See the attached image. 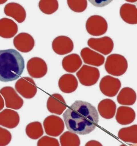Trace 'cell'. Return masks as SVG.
<instances>
[{"label": "cell", "mask_w": 137, "mask_h": 146, "mask_svg": "<svg viewBox=\"0 0 137 146\" xmlns=\"http://www.w3.org/2000/svg\"><path fill=\"white\" fill-rule=\"evenodd\" d=\"M67 128L80 135H86L93 131L99 121L96 108L86 102L75 101L63 114Z\"/></svg>", "instance_id": "cell-1"}, {"label": "cell", "mask_w": 137, "mask_h": 146, "mask_svg": "<svg viewBox=\"0 0 137 146\" xmlns=\"http://www.w3.org/2000/svg\"><path fill=\"white\" fill-rule=\"evenodd\" d=\"M25 68L23 56L14 49L0 50V81H13L21 75Z\"/></svg>", "instance_id": "cell-2"}, {"label": "cell", "mask_w": 137, "mask_h": 146, "mask_svg": "<svg viewBox=\"0 0 137 146\" xmlns=\"http://www.w3.org/2000/svg\"><path fill=\"white\" fill-rule=\"evenodd\" d=\"M128 67L127 60L121 55L113 54L107 57L105 64V69L111 75L121 76L126 73Z\"/></svg>", "instance_id": "cell-3"}, {"label": "cell", "mask_w": 137, "mask_h": 146, "mask_svg": "<svg viewBox=\"0 0 137 146\" xmlns=\"http://www.w3.org/2000/svg\"><path fill=\"white\" fill-rule=\"evenodd\" d=\"M87 32L92 36H99L105 34L108 29V24L104 17L94 15L87 19L86 23Z\"/></svg>", "instance_id": "cell-4"}, {"label": "cell", "mask_w": 137, "mask_h": 146, "mask_svg": "<svg viewBox=\"0 0 137 146\" xmlns=\"http://www.w3.org/2000/svg\"><path fill=\"white\" fill-rule=\"evenodd\" d=\"M76 75L81 84L86 86L96 84L100 78L98 69L86 65H83Z\"/></svg>", "instance_id": "cell-5"}, {"label": "cell", "mask_w": 137, "mask_h": 146, "mask_svg": "<svg viewBox=\"0 0 137 146\" xmlns=\"http://www.w3.org/2000/svg\"><path fill=\"white\" fill-rule=\"evenodd\" d=\"M87 44L91 49L104 55L110 54L114 46L113 40L108 36L100 38H91L88 40Z\"/></svg>", "instance_id": "cell-6"}, {"label": "cell", "mask_w": 137, "mask_h": 146, "mask_svg": "<svg viewBox=\"0 0 137 146\" xmlns=\"http://www.w3.org/2000/svg\"><path fill=\"white\" fill-rule=\"evenodd\" d=\"M121 87V83L117 78L107 75L100 80V91L105 96L113 97L118 93Z\"/></svg>", "instance_id": "cell-7"}, {"label": "cell", "mask_w": 137, "mask_h": 146, "mask_svg": "<svg viewBox=\"0 0 137 146\" xmlns=\"http://www.w3.org/2000/svg\"><path fill=\"white\" fill-rule=\"evenodd\" d=\"M15 88L22 96L27 99L33 98L37 91L34 81L29 77L21 78L16 82Z\"/></svg>", "instance_id": "cell-8"}, {"label": "cell", "mask_w": 137, "mask_h": 146, "mask_svg": "<svg viewBox=\"0 0 137 146\" xmlns=\"http://www.w3.org/2000/svg\"><path fill=\"white\" fill-rule=\"evenodd\" d=\"M45 133L53 137L59 135L63 131L65 125L63 121L59 117L51 115L45 119L44 122Z\"/></svg>", "instance_id": "cell-9"}, {"label": "cell", "mask_w": 137, "mask_h": 146, "mask_svg": "<svg viewBox=\"0 0 137 146\" xmlns=\"http://www.w3.org/2000/svg\"><path fill=\"white\" fill-rule=\"evenodd\" d=\"M27 68L32 77L40 78L44 77L47 72V66L45 61L39 57H33L27 63Z\"/></svg>", "instance_id": "cell-10"}, {"label": "cell", "mask_w": 137, "mask_h": 146, "mask_svg": "<svg viewBox=\"0 0 137 146\" xmlns=\"http://www.w3.org/2000/svg\"><path fill=\"white\" fill-rule=\"evenodd\" d=\"M0 93L4 98L7 108L18 110L23 105V100L12 87H5L0 90Z\"/></svg>", "instance_id": "cell-11"}, {"label": "cell", "mask_w": 137, "mask_h": 146, "mask_svg": "<svg viewBox=\"0 0 137 146\" xmlns=\"http://www.w3.org/2000/svg\"><path fill=\"white\" fill-rule=\"evenodd\" d=\"M74 45L71 39L67 36H57L53 40L52 48L55 53L60 55H63L71 52Z\"/></svg>", "instance_id": "cell-12"}, {"label": "cell", "mask_w": 137, "mask_h": 146, "mask_svg": "<svg viewBox=\"0 0 137 146\" xmlns=\"http://www.w3.org/2000/svg\"><path fill=\"white\" fill-rule=\"evenodd\" d=\"M14 46L17 50L23 53L29 52L35 46L34 39L29 34L21 33L14 39Z\"/></svg>", "instance_id": "cell-13"}, {"label": "cell", "mask_w": 137, "mask_h": 146, "mask_svg": "<svg viewBox=\"0 0 137 146\" xmlns=\"http://www.w3.org/2000/svg\"><path fill=\"white\" fill-rule=\"evenodd\" d=\"M80 55L85 63L91 66H100L105 62L104 56L88 48H83L81 51Z\"/></svg>", "instance_id": "cell-14"}, {"label": "cell", "mask_w": 137, "mask_h": 146, "mask_svg": "<svg viewBox=\"0 0 137 146\" xmlns=\"http://www.w3.org/2000/svg\"><path fill=\"white\" fill-rule=\"evenodd\" d=\"M4 13L7 16L13 18L19 23H23L26 19V13L24 8L16 3H10L6 5Z\"/></svg>", "instance_id": "cell-15"}, {"label": "cell", "mask_w": 137, "mask_h": 146, "mask_svg": "<svg viewBox=\"0 0 137 146\" xmlns=\"http://www.w3.org/2000/svg\"><path fill=\"white\" fill-rule=\"evenodd\" d=\"M19 121V116L14 111L5 109L0 113V125L13 129L17 126Z\"/></svg>", "instance_id": "cell-16"}, {"label": "cell", "mask_w": 137, "mask_h": 146, "mask_svg": "<svg viewBox=\"0 0 137 146\" xmlns=\"http://www.w3.org/2000/svg\"><path fill=\"white\" fill-rule=\"evenodd\" d=\"M47 107L51 113L61 115L66 109L67 105L63 97L59 94H54L48 99Z\"/></svg>", "instance_id": "cell-17"}, {"label": "cell", "mask_w": 137, "mask_h": 146, "mask_svg": "<svg viewBox=\"0 0 137 146\" xmlns=\"http://www.w3.org/2000/svg\"><path fill=\"white\" fill-rule=\"evenodd\" d=\"M18 26L13 21L7 18L0 19V36L5 38L13 37L17 33Z\"/></svg>", "instance_id": "cell-18"}, {"label": "cell", "mask_w": 137, "mask_h": 146, "mask_svg": "<svg viewBox=\"0 0 137 146\" xmlns=\"http://www.w3.org/2000/svg\"><path fill=\"white\" fill-rule=\"evenodd\" d=\"M120 15L122 20L128 24L137 23V10L135 5L129 3L124 4L120 10Z\"/></svg>", "instance_id": "cell-19"}, {"label": "cell", "mask_w": 137, "mask_h": 146, "mask_svg": "<svg viewBox=\"0 0 137 146\" xmlns=\"http://www.w3.org/2000/svg\"><path fill=\"white\" fill-rule=\"evenodd\" d=\"M59 86L63 92L71 93L77 88L78 81L75 76L72 74H65L59 79Z\"/></svg>", "instance_id": "cell-20"}, {"label": "cell", "mask_w": 137, "mask_h": 146, "mask_svg": "<svg viewBox=\"0 0 137 146\" xmlns=\"http://www.w3.org/2000/svg\"><path fill=\"white\" fill-rule=\"evenodd\" d=\"M135 113L132 108L127 106L119 107L117 109L116 118L121 125H127L135 120Z\"/></svg>", "instance_id": "cell-21"}, {"label": "cell", "mask_w": 137, "mask_h": 146, "mask_svg": "<svg viewBox=\"0 0 137 146\" xmlns=\"http://www.w3.org/2000/svg\"><path fill=\"white\" fill-rule=\"evenodd\" d=\"M62 64L65 71L69 73H74L82 66V62L79 55L73 53L64 57Z\"/></svg>", "instance_id": "cell-22"}, {"label": "cell", "mask_w": 137, "mask_h": 146, "mask_svg": "<svg viewBox=\"0 0 137 146\" xmlns=\"http://www.w3.org/2000/svg\"><path fill=\"white\" fill-rule=\"evenodd\" d=\"M98 109L102 117L106 119H110L115 114L116 105L110 99H105L99 103Z\"/></svg>", "instance_id": "cell-23"}, {"label": "cell", "mask_w": 137, "mask_h": 146, "mask_svg": "<svg viewBox=\"0 0 137 146\" xmlns=\"http://www.w3.org/2000/svg\"><path fill=\"white\" fill-rule=\"evenodd\" d=\"M136 99V95L135 91L129 87L122 88L117 97L118 102L123 105H132L135 104Z\"/></svg>", "instance_id": "cell-24"}, {"label": "cell", "mask_w": 137, "mask_h": 146, "mask_svg": "<svg viewBox=\"0 0 137 146\" xmlns=\"http://www.w3.org/2000/svg\"><path fill=\"white\" fill-rule=\"evenodd\" d=\"M137 127V125H135L121 129L118 133L119 138L126 143L136 144Z\"/></svg>", "instance_id": "cell-25"}, {"label": "cell", "mask_w": 137, "mask_h": 146, "mask_svg": "<svg viewBox=\"0 0 137 146\" xmlns=\"http://www.w3.org/2000/svg\"><path fill=\"white\" fill-rule=\"evenodd\" d=\"M60 142L61 145L77 146L80 145V140L77 135L75 133L67 131L60 137Z\"/></svg>", "instance_id": "cell-26"}, {"label": "cell", "mask_w": 137, "mask_h": 146, "mask_svg": "<svg viewBox=\"0 0 137 146\" xmlns=\"http://www.w3.org/2000/svg\"><path fill=\"white\" fill-rule=\"evenodd\" d=\"M26 133L31 139H39L43 134L41 124L39 122H32L27 125L26 128Z\"/></svg>", "instance_id": "cell-27"}, {"label": "cell", "mask_w": 137, "mask_h": 146, "mask_svg": "<svg viewBox=\"0 0 137 146\" xmlns=\"http://www.w3.org/2000/svg\"><path fill=\"white\" fill-rule=\"evenodd\" d=\"M39 7L41 11L44 14L50 15L55 12L58 10V1H40L39 3Z\"/></svg>", "instance_id": "cell-28"}, {"label": "cell", "mask_w": 137, "mask_h": 146, "mask_svg": "<svg viewBox=\"0 0 137 146\" xmlns=\"http://www.w3.org/2000/svg\"><path fill=\"white\" fill-rule=\"evenodd\" d=\"M69 7L73 11L76 13H81L86 9L87 1H67Z\"/></svg>", "instance_id": "cell-29"}, {"label": "cell", "mask_w": 137, "mask_h": 146, "mask_svg": "<svg viewBox=\"0 0 137 146\" xmlns=\"http://www.w3.org/2000/svg\"><path fill=\"white\" fill-rule=\"evenodd\" d=\"M11 139V134L8 130L0 127V146L7 145Z\"/></svg>", "instance_id": "cell-30"}, {"label": "cell", "mask_w": 137, "mask_h": 146, "mask_svg": "<svg viewBox=\"0 0 137 146\" xmlns=\"http://www.w3.org/2000/svg\"><path fill=\"white\" fill-rule=\"evenodd\" d=\"M47 141H45L41 139H39L38 143V146L40 145H55L59 146L60 145L57 139L54 138H51L48 136H44Z\"/></svg>", "instance_id": "cell-31"}, {"label": "cell", "mask_w": 137, "mask_h": 146, "mask_svg": "<svg viewBox=\"0 0 137 146\" xmlns=\"http://www.w3.org/2000/svg\"><path fill=\"white\" fill-rule=\"evenodd\" d=\"M100 142L95 140H91L87 142L85 145L86 146H102Z\"/></svg>", "instance_id": "cell-32"}, {"label": "cell", "mask_w": 137, "mask_h": 146, "mask_svg": "<svg viewBox=\"0 0 137 146\" xmlns=\"http://www.w3.org/2000/svg\"><path fill=\"white\" fill-rule=\"evenodd\" d=\"M5 104L3 99L2 98V96L0 95V111L2 110L4 107Z\"/></svg>", "instance_id": "cell-33"}, {"label": "cell", "mask_w": 137, "mask_h": 146, "mask_svg": "<svg viewBox=\"0 0 137 146\" xmlns=\"http://www.w3.org/2000/svg\"><path fill=\"white\" fill-rule=\"evenodd\" d=\"M6 2H7V1H0V4L4 3Z\"/></svg>", "instance_id": "cell-34"}]
</instances>
